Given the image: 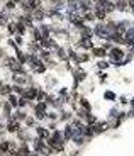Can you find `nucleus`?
<instances>
[{
    "mask_svg": "<svg viewBox=\"0 0 134 156\" xmlns=\"http://www.w3.org/2000/svg\"><path fill=\"white\" fill-rule=\"evenodd\" d=\"M95 34L100 36V37H109L110 36V29H109V26L99 24V26H95Z\"/></svg>",
    "mask_w": 134,
    "mask_h": 156,
    "instance_id": "obj_1",
    "label": "nucleus"
},
{
    "mask_svg": "<svg viewBox=\"0 0 134 156\" xmlns=\"http://www.w3.org/2000/svg\"><path fill=\"white\" fill-rule=\"evenodd\" d=\"M109 56H110L112 61H121L122 56H124V53H122L121 48H110V54Z\"/></svg>",
    "mask_w": 134,
    "mask_h": 156,
    "instance_id": "obj_2",
    "label": "nucleus"
},
{
    "mask_svg": "<svg viewBox=\"0 0 134 156\" xmlns=\"http://www.w3.org/2000/svg\"><path fill=\"white\" fill-rule=\"evenodd\" d=\"M9 66L12 68V71H17V73H22V66H21V61L17 60H9Z\"/></svg>",
    "mask_w": 134,
    "mask_h": 156,
    "instance_id": "obj_3",
    "label": "nucleus"
},
{
    "mask_svg": "<svg viewBox=\"0 0 134 156\" xmlns=\"http://www.w3.org/2000/svg\"><path fill=\"white\" fill-rule=\"evenodd\" d=\"M93 9H95V17H97V19H105L107 12H105V10L102 9L100 5H97V7H93Z\"/></svg>",
    "mask_w": 134,
    "mask_h": 156,
    "instance_id": "obj_4",
    "label": "nucleus"
},
{
    "mask_svg": "<svg viewBox=\"0 0 134 156\" xmlns=\"http://www.w3.org/2000/svg\"><path fill=\"white\" fill-rule=\"evenodd\" d=\"M24 97H26L27 100L36 99V97H38V90H36V88H27V92L24 93Z\"/></svg>",
    "mask_w": 134,
    "mask_h": 156,
    "instance_id": "obj_5",
    "label": "nucleus"
},
{
    "mask_svg": "<svg viewBox=\"0 0 134 156\" xmlns=\"http://www.w3.org/2000/svg\"><path fill=\"white\" fill-rule=\"evenodd\" d=\"M126 41H127V43H131V44L134 43V27H131V29L126 31Z\"/></svg>",
    "mask_w": 134,
    "mask_h": 156,
    "instance_id": "obj_6",
    "label": "nucleus"
},
{
    "mask_svg": "<svg viewBox=\"0 0 134 156\" xmlns=\"http://www.w3.org/2000/svg\"><path fill=\"white\" fill-rule=\"evenodd\" d=\"M80 46H83V48H87V49L93 48V44H92V41L88 37H82V39H80Z\"/></svg>",
    "mask_w": 134,
    "mask_h": 156,
    "instance_id": "obj_7",
    "label": "nucleus"
},
{
    "mask_svg": "<svg viewBox=\"0 0 134 156\" xmlns=\"http://www.w3.org/2000/svg\"><path fill=\"white\" fill-rule=\"evenodd\" d=\"M73 136H75V127L73 126H68L65 129V138L70 139V138H73Z\"/></svg>",
    "mask_w": 134,
    "mask_h": 156,
    "instance_id": "obj_8",
    "label": "nucleus"
},
{
    "mask_svg": "<svg viewBox=\"0 0 134 156\" xmlns=\"http://www.w3.org/2000/svg\"><path fill=\"white\" fill-rule=\"evenodd\" d=\"M7 131H9V132H15V131H19V124L15 121H10L9 122V126H7Z\"/></svg>",
    "mask_w": 134,
    "mask_h": 156,
    "instance_id": "obj_9",
    "label": "nucleus"
},
{
    "mask_svg": "<svg viewBox=\"0 0 134 156\" xmlns=\"http://www.w3.org/2000/svg\"><path fill=\"white\" fill-rule=\"evenodd\" d=\"M7 21H9V14L5 12H0V24H2V26H5V24H7Z\"/></svg>",
    "mask_w": 134,
    "mask_h": 156,
    "instance_id": "obj_10",
    "label": "nucleus"
},
{
    "mask_svg": "<svg viewBox=\"0 0 134 156\" xmlns=\"http://www.w3.org/2000/svg\"><path fill=\"white\" fill-rule=\"evenodd\" d=\"M105 51H107V49H100V48H95V49H93V54H95V56H104V54H105Z\"/></svg>",
    "mask_w": 134,
    "mask_h": 156,
    "instance_id": "obj_11",
    "label": "nucleus"
},
{
    "mask_svg": "<svg viewBox=\"0 0 134 156\" xmlns=\"http://www.w3.org/2000/svg\"><path fill=\"white\" fill-rule=\"evenodd\" d=\"M43 15H44V14H43V10H41V9H38L34 12V19H38V21H41V19H43Z\"/></svg>",
    "mask_w": 134,
    "mask_h": 156,
    "instance_id": "obj_12",
    "label": "nucleus"
},
{
    "mask_svg": "<svg viewBox=\"0 0 134 156\" xmlns=\"http://www.w3.org/2000/svg\"><path fill=\"white\" fill-rule=\"evenodd\" d=\"M38 134H39V138H46V136H48V132H46V129H44V127H39Z\"/></svg>",
    "mask_w": 134,
    "mask_h": 156,
    "instance_id": "obj_13",
    "label": "nucleus"
},
{
    "mask_svg": "<svg viewBox=\"0 0 134 156\" xmlns=\"http://www.w3.org/2000/svg\"><path fill=\"white\" fill-rule=\"evenodd\" d=\"M53 139H54V141H60V143H63V138H61L60 132H53Z\"/></svg>",
    "mask_w": 134,
    "mask_h": 156,
    "instance_id": "obj_14",
    "label": "nucleus"
},
{
    "mask_svg": "<svg viewBox=\"0 0 134 156\" xmlns=\"http://www.w3.org/2000/svg\"><path fill=\"white\" fill-rule=\"evenodd\" d=\"M80 102H82V107L85 109V110H90V104H88V102H87L85 99H82V100H80Z\"/></svg>",
    "mask_w": 134,
    "mask_h": 156,
    "instance_id": "obj_15",
    "label": "nucleus"
},
{
    "mask_svg": "<svg viewBox=\"0 0 134 156\" xmlns=\"http://www.w3.org/2000/svg\"><path fill=\"white\" fill-rule=\"evenodd\" d=\"M21 22H24V24H26V26H32V22H31V17H22L21 19Z\"/></svg>",
    "mask_w": 134,
    "mask_h": 156,
    "instance_id": "obj_16",
    "label": "nucleus"
},
{
    "mask_svg": "<svg viewBox=\"0 0 134 156\" xmlns=\"http://www.w3.org/2000/svg\"><path fill=\"white\" fill-rule=\"evenodd\" d=\"M117 9L119 10H124L126 9V2H122V0H119V2H117V5H116Z\"/></svg>",
    "mask_w": 134,
    "mask_h": 156,
    "instance_id": "obj_17",
    "label": "nucleus"
},
{
    "mask_svg": "<svg viewBox=\"0 0 134 156\" xmlns=\"http://www.w3.org/2000/svg\"><path fill=\"white\" fill-rule=\"evenodd\" d=\"M9 104L15 107V105H17V99H15V97H14V95H10V97H9Z\"/></svg>",
    "mask_w": 134,
    "mask_h": 156,
    "instance_id": "obj_18",
    "label": "nucleus"
},
{
    "mask_svg": "<svg viewBox=\"0 0 134 156\" xmlns=\"http://www.w3.org/2000/svg\"><path fill=\"white\" fill-rule=\"evenodd\" d=\"M36 117H38V119H43V117H44V110H39V109H36Z\"/></svg>",
    "mask_w": 134,
    "mask_h": 156,
    "instance_id": "obj_19",
    "label": "nucleus"
},
{
    "mask_svg": "<svg viewBox=\"0 0 134 156\" xmlns=\"http://www.w3.org/2000/svg\"><path fill=\"white\" fill-rule=\"evenodd\" d=\"M85 78V73L83 71H77V80H83Z\"/></svg>",
    "mask_w": 134,
    "mask_h": 156,
    "instance_id": "obj_20",
    "label": "nucleus"
},
{
    "mask_svg": "<svg viewBox=\"0 0 134 156\" xmlns=\"http://www.w3.org/2000/svg\"><path fill=\"white\" fill-rule=\"evenodd\" d=\"M15 7V4H14V0H10L9 4H7V10H10V9H14Z\"/></svg>",
    "mask_w": 134,
    "mask_h": 156,
    "instance_id": "obj_21",
    "label": "nucleus"
},
{
    "mask_svg": "<svg viewBox=\"0 0 134 156\" xmlns=\"http://www.w3.org/2000/svg\"><path fill=\"white\" fill-rule=\"evenodd\" d=\"M10 88H12V87H2V90H0V92H2V93H9Z\"/></svg>",
    "mask_w": 134,
    "mask_h": 156,
    "instance_id": "obj_22",
    "label": "nucleus"
},
{
    "mask_svg": "<svg viewBox=\"0 0 134 156\" xmlns=\"http://www.w3.org/2000/svg\"><path fill=\"white\" fill-rule=\"evenodd\" d=\"M105 99H110V100H112V99H114V93H112V92H107V93H105Z\"/></svg>",
    "mask_w": 134,
    "mask_h": 156,
    "instance_id": "obj_23",
    "label": "nucleus"
},
{
    "mask_svg": "<svg viewBox=\"0 0 134 156\" xmlns=\"http://www.w3.org/2000/svg\"><path fill=\"white\" fill-rule=\"evenodd\" d=\"M9 31L14 34V32H15V26H14V24H10V26H9Z\"/></svg>",
    "mask_w": 134,
    "mask_h": 156,
    "instance_id": "obj_24",
    "label": "nucleus"
},
{
    "mask_svg": "<svg viewBox=\"0 0 134 156\" xmlns=\"http://www.w3.org/2000/svg\"><path fill=\"white\" fill-rule=\"evenodd\" d=\"M0 56H4V53H2V49H0Z\"/></svg>",
    "mask_w": 134,
    "mask_h": 156,
    "instance_id": "obj_25",
    "label": "nucleus"
},
{
    "mask_svg": "<svg viewBox=\"0 0 134 156\" xmlns=\"http://www.w3.org/2000/svg\"><path fill=\"white\" fill-rule=\"evenodd\" d=\"M0 90H2V83H0Z\"/></svg>",
    "mask_w": 134,
    "mask_h": 156,
    "instance_id": "obj_26",
    "label": "nucleus"
},
{
    "mask_svg": "<svg viewBox=\"0 0 134 156\" xmlns=\"http://www.w3.org/2000/svg\"><path fill=\"white\" fill-rule=\"evenodd\" d=\"M132 105H134V99H132Z\"/></svg>",
    "mask_w": 134,
    "mask_h": 156,
    "instance_id": "obj_27",
    "label": "nucleus"
},
{
    "mask_svg": "<svg viewBox=\"0 0 134 156\" xmlns=\"http://www.w3.org/2000/svg\"><path fill=\"white\" fill-rule=\"evenodd\" d=\"M14 2H19V0H14Z\"/></svg>",
    "mask_w": 134,
    "mask_h": 156,
    "instance_id": "obj_28",
    "label": "nucleus"
},
{
    "mask_svg": "<svg viewBox=\"0 0 134 156\" xmlns=\"http://www.w3.org/2000/svg\"><path fill=\"white\" fill-rule=\"evenodd\" d=\"M0 156H2V154H0Z\"/></svg>",
    "mask_w": 134,
    "mask_h": 156,
    "instance_id": "obj_29",
    "label": "nucleus"
}]
</instances>
